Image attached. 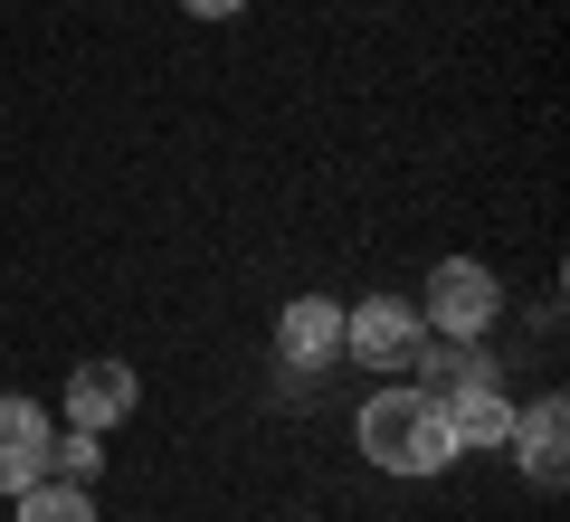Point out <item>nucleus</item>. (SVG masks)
Wrapping results in <instances>:
<instances>
[{"label":"nucleus","mask_w":570,"mask_h":522,"mask_svg":"<svg viewBox=\"0 0 570 522\" xmlns=\"http://www.w3.org/2000/svg\"><path fill=\"white\" fill-rule=\"evenodd\" d=\"M96 465H105V446L86 437V427H67V437L48 446V475H58V484H77V494H86V484H96Z\"/></svg>","instance_id":"obj_10"},{"label":"nucleus","mask_w":570,"mask_h":522,"mask_svg":"<svg viewBox=\"0 0 570 522\" xmlns=\"http://www.w3.org/2000/svg\"><path fill=\"white\" fill-rule=\"evenodd\" d=\"M504 446L523 456V475H532V484L551 494V484L570 475V400H561V390H551V400H532L523 418L504 427Z\"/></svg>","instance_id":"obj_5"},{"label":"nucleus","mask_w":570,"mask_h":522,"mask_svg":"<svg viewBox=\"0 0 570 522\" xmlns=\"http://www.w3.org/2000/svg\"><path fill=\"white\" fill-rule=\"evenodd\" d=\"M48 446H58V427H48L39 400H0V494L39 484L48 475Z\"/></svg>","instance_id":"obj_7"},{"label":"nucleus","mask_w":570,"mask_h":522,"mask_svg":"<svg viewBox=\"0 0 570 522\" xmlns=\"http://www.w3.org/2000/svg\"><path fill=\"white\" fill-rule=\"evenodd\" d=\"M419 314H428L438 342H475V333H494V314H504V285H494V266H475V257H438Z\"/></svg>","instance_id":"obj_3"},{"label":"nucleus","mask_w":570,"mask_h":522,"mask_svg":"<svg viewBox=\"0 0 570 522\" xmlns=\"http://www.w3.org/2000/svg\"><path fill=\"white\" fill-rule=\"evenodd\" d=\"M504 371H485V381H448V390H428V400L448 408V437L456 446H504V427H513V400L504 390Z\"/></svg>","instance_id":"obj_6"},{"label":"nucleus","mask_w":570,"mask_h":522,"mask_svg":"<svg viewBox=\"0 0 570 522\" xmlns=\"http://www.w3.org/2000/svg\"><path fill=\"white\" fill-rule=\"evenodd\" d=\"M181 10H190V20H238L247 0H181Z\"/></svg>","instance_id":"obj_11"},{"label":"nucleus","mask_w":570,"mask_h":522,"mask_svg":"<svg viewBox=\"0 0 570 522\" xmlns=\"http://www.w3.org/2000/svg\"><path fill=\"white\" fill-rule=\"evenodd\" d=\"M276 362L295 371V381H314L324 362H343V304L333 295H295L276 323Z\"/></svg>","instance_id":"obj_4"},{"label":"nucleus","mask_w":570,"mask_h":522,"mask_svg":"<svg viewBox=\"0 0 570 522\" xmlns=\"http://www.w3.org/2000/svg\"><path fill=\"white\" fill-rule=\"evenodd\" d=\"M343 352H352L362 371L409 381L419 352H428V314H419V304H400V295H362V314H343Z\"/></svg>","instance_id":"obj_2"},{"label":"nucleus","mask_w":570,"mask_h":522,"mask_svg":"<svg viewBox=\"0 0 570 522\" xmlns=\"http://www.w3.org/2000/svg\"><path fill=\"white\" fill-rule=\"evenodd\" d=\"M134 400H142V381L124 362H77V381H67V418H77L86 437H105L115 418H134Z\"/></svg>","instance_id":"obj_8"},{"label":"nucleus","mask_w":570,"mask_h":522,"mask_svg":"<svg viewBox=\"0 0 570 522\" xmlns=\"http://www.w3.org/2000/svg\"><path fill=\"white\" fill-rule=\"evenodd\" d=\"M20 522H96V503L77 494V484H58V475H39V484H20Z\"/></svg>","instance_id":"obj_9"},{"label":"nucleus","mask_w":570,"mask_h":522,"mask_svg":"<svg viewBox=\"0 0 570 522\" xmlns=\"http://www.w3.org/2000/svg\"><path fill=\"white\" fill-rule=\"evenodd\" d=\"M362 456L381 465V475H438V465L456 456L448 408L428 400V390H381V400H362Z\"/></svg>","instance_id":"obj_1"}]
</instances>
